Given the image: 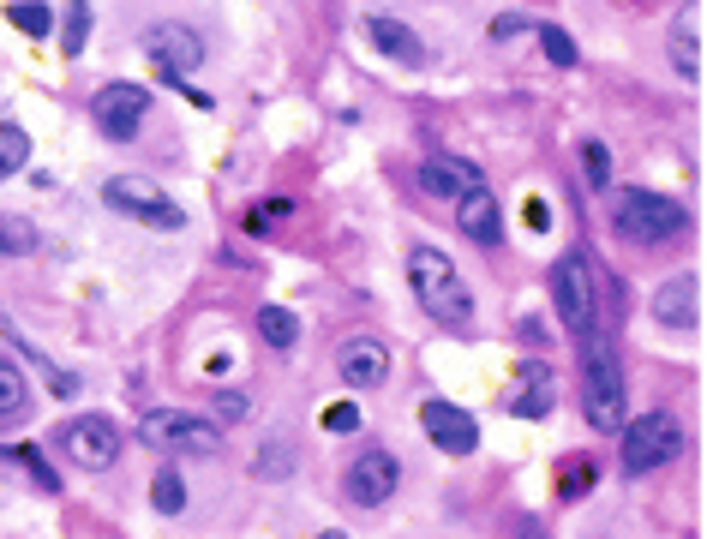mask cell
Returning <instances> with one entry per match:
<instances>
[{"mask_svg":"<svg viewBox=\"0 0 707 539\" xmlns=\"http://www.w3.org/2000/svg\"><path fill=\"white\" fill-rule=\"evenodd\" d=\"M582 408H588V426L618 438L624 420H630V384H624V360L618 348L594 330L582 336Z\"/></svg>","mask_w":707,"mask_h":539,"instance_id":"6da1fadb","label":"cell"},{"mask_svg":"<svg viewBox=\"0 0 707 539\" xmlns=\"http://www.w3.org/2000/svg\"><path fill=\"white\" fill-rule=\"evenodd\" d=\"M408 282H414V300L426 306V318H438L444 330H462L474 318V294H468L462 270L438 246H414L408 252Z\"/></svg>","mask_w":707,"mask_h":539,"instance_id":"7a4b0ae2","label":"cell"},{"mask_svg":"<svg viewBox=\"0 0 707 539\" xmlns=\"http://www.w3.org/2000/svg\"><path fill=\"white\" fill-rule=\"evenodd\" d=\"M612 228L636 246H666L678 234H690V210L678 198H660V192H642V186H624L612 198Z\"/></svg>","mask_w":707,"mask_h":539,"instance_id":"3957f363","label":"cell"},{"mask_svg":"<svg viewBox=\"0 0 707 539\" xmlns=\"http://www.w3.org/2000/svg\"><path fill=\"white\" fill-rule=\"evenodd\" d=\"M552 312L564 318L570 336H594L600 330V282H594L588 252H564L552 264Z\"/></svg>","mask_w":707,"mask_h":539,"instance_id":"277c9868","label":"cell"},{"mask_svg":"<svg viewBox=\"0 0 707 539\" xmlns=\"http://www.w3.org/2000/svg\"><path fill=\"white\" fill-rule=\"evenodd\" d=\"M618 438H624V468L630 474H654V468H666V462L684 456V420L672 408H654L642 420H624Z\"/></svg>","mask_w":707,"mask_h":539,"instance_id":"5b68a950","label":"cell"},{"mask_svg":"<svg viewBox=\"0 0 707 539\" xmlns=\"http://www.w3.org/2000/svg\"><path fill=\"white\" fill-rule=\"evenodd\" d=\"M138 438L150 450H168V456H216L222 450V426L210 414H186V408H156L144 414Z\"/></svg>","mask_w":707,"mask_h":539,"instance_id":"8992f818","label":"cell"},{"mask_svg":"<svg viewBox=\"0 0 707 539\" xmlns=\"http://www.w3.org/2000/svg\"><path fill=\"white\" fill-rule=\"evenodd\" d=\"M102 204L120 210V216H132V222H144V228H162V234L186 228V210H180L156 180H144V174H114V180L102 186Z\"/></svg>","mask_w":707,"mask_h":539,"instance_id":"52a82bcc","label":"cell"},{"mask_svg":"<svg viewBox=\"0 0 707 539\" xmlns=\"http://www.w3.org/2000/svg\"><path fill=\"white\" fill-rule=\"evenodd\" d=\"M60 444H66V462L84 468V474H102V468L120 462V432H114V420H102V414H78V420H66Z\"/></svg>","mask_w":707,"mask_h":539,"instance_id":"ba28073f","label":"cell"},{"mask_svg":"<svg viewBox=\"0 0 707 539\" xmlns=\"http://www.w3.org/2000/svg\"><path fill=\"white\" fill-rule=\"evenodd\" d=\"M90 114H96V126H102L114 144H126V138H138V126H144V114H150V90H138V84H102V90L90 96Z\"/></svg>","mask_w":707,"mask_h":539,"instance_id":"9c48e42d","label":"cell"},{"mask_svg":"<svg viewBox=\"0 0 707 539\" xmlns=\"http://www.w3.org/2000/svg\"><path fill=\"white\" fill-rule=\"evenodd\" d=\"M420 426H426L432 450H444V456H474V450H480V426H474V414L456 408V402H444V396H432V402L420 408Z\"/></svg>","mask_w":707,"mask_h":539,"instance_id":"30bf717a","label":"cell"},{"mask_svg":"<svg viewBox=\"0 0 707 539\" xmlns=\"http://www.w3.org/2000/svg\"><path fill=\"white\" fill-rule=\"evenodd\" d=\"M396 486H402V462H396L390 450H366V456H354V468H348V498H354L360 510L390 504Z\"/></svg>","mask_w":707,"mask_h":539,"instance_id":"8fae6325","label":"cell"},{"mask_svg":"<svg viewBox=\"0 0 707 539\" xmlns=\"http://www.w3.org/2000/svg\"><path fill=\"white\" fill-rule=\"evenodd\" d=\"M144 54L162 66V78H180V72H198L204 66V36L192 24H156L144 36Z\"/></svg>","mask_w":707,"mask_h":539,"instance_id":"7c38bea8","label":"cell"},{"mask_svg":"<svg viewBox=\"0 0 707 539\" xmlns=\"http://www.w3.org/2000/svg\"><path fill=\"white\" fill-rule=\"evenodd\" d=\"M336 372H342L348 390H378L390 378V348L378 336H354V342L336 348Z\"/></svg>","mask_w":707,"mask_h":539,"instance_id":"4fadbf2b","label":"cell"},{"mask_svg":"<svg viewBox=\"0 0 707 539\" xmlns=\"http://www.w3.org/2000/svg\"><path fill=\"white\" fill-rule=\"evenodd\" d=\"M456 228L474 240V246H498L504 240V210H498V192L492 186H474L456 198Z\"/></svg>","mask_w":707,"mask_h":539,"instance_id":"5bb4252c","label":"cell"},{"mask_svg":"<svg viewBox=\"0 0 707 539\" xmlns=\"http://www.w3.org/2000/svg\"><path fill=\"white\" fill-rule=\"evenodd\" d=\"M552 402H558V378H552V366H546V360H522V366H516V390H510V414H522V420H546Z\"/></svg>","mask_w":707,"mask_h":539,"instance_id":"9a60e30c","label":"cell"},{"mask_svg":"<svg viewBox=\"0 0 707 539\" xmlns=\"http://www.w3.org/2000/svg\"><path fill=\"white\" fill-rule=\"evenodd\" d=\"M654 318H660L666 330H696V324H702V282H696V276H672V282H660V294H654Z\"/></svg>","mask_w":707,"mask_h":539,"instance_id":"2e32d148","label":"cell"},{"mask_svg":"<svg viewBox=\"0 0 707 539\" xmlns=\"http://www.w3.org/2000/svg\"><path fill=\"white\" fill-rule=\"evenodd\" d=\"M672 66H678V78H690V84H702V0H684L678 6V24H672Z\"/></svg>","mask_w":707,"mask_h":539,"instance_id":"e0dca14e","label":"cell"},{"mask_svg":"<svg viewBox=\"0 0 707 539\" xmlns=\"http://www.w3.org/2000/svg\"><path fill=\"white\" fill-rule=\"evenodd\" d=\"M366 36H372V48H378V54H390V60H402V66H426V42H420L402 18L372 12V18H366Z\"/></svg>","mask_w":707,"mask_h":539,"instance_id":"ac0fdd59","label":"cell"},{"mask_svg":"<svg viewBox=\"0 0 707 539\" xmlns=\"http://www.w3.org/2000/svg\"><path fill=\"white\" fill-rule=\"evenodd\" d=\"M420 186L432 192V198H462V192H474V186H486V174L474 168V162H462V156H432L426 168H420Z\"/></svg>","mask_w":707,"mask_h":539,"instance_id":"d6986e66","label":"cell"},{"mask_svg":"<svg viewBox=\"0 0 707 539\" xmlns=\"http://www.w3.org/2000/svg\"><path fill=\"white\" fill-rule=\"evenodd\" d=\"M258 336H264L270 348H294V342H300V318H294L288 306H258Z\"/></svg>","mask_w":707,"mask_h":539,"instance_id":"ffe728a7","label":"cell"},{"mask_svg":"<svg viewBox=\"0 0 707 539\" xmlns=\"http://www.w3.org/2000/svg\"><path fill=\"white\" fill-rule=\"evenodd\" d=\"M150 504H156L162 516H180V510H186V480H180V468H156V480H150Z\"/></svg>","mask_w":707,"mask_h":539,"instance_id":"44dd1931","label":"cell"},{"mask_svg":"<svg viewBox=\"0 0 707 539\" xmlns=\"http://www.w3.org/2000/svg\"><path fill=\"white\" fill-rule=\"evenodd\" d=\"M24 162H30V132L12 126V120H0V180H12Z\"/></svg>","mask_w":707,"mask_h":539,"instance_id":"7402d4cb","label":"cell"},{"mask_svg":"<svg viewBox=\"0 0 707 539\" xmlns=\"http://www.w3.org/2000/svg\"><path fill=\"white\" fill-rule=\"evenodd\" d=\"M18 414H30V384L18 366H0V420H18Z\"/></svg>","mask_w":707,"mask_h":539,"instance_id":"603a6c76","label":"cell"},{"mask_svg":"<svg viewBox=\"0 0 707 539\" xmlns=\"http://www.w3.org/2000/svg\"><path fill=\"white\" fill-rule=\"evenodd\" d=\"M6 18H12L24 36H48V30H54V12H48L42 0H12V6H6Z\"/></svg>","mask_w":707,"mask_h":539,"instance_id":"cb8c5ba5","label":"cell"},{"mask_svg":"<svg viewBox=\"0 0 707 539\" xmlns=\"http://www.w3.org/2000/svg\"><path fill=\"white\" fill-rule=\"evenodd\" d=\"M582 180H588L594 192H606V186H612V150H606L600 138H588V144H582Z\"/></svg>","mask_w":707,"mask_h":539,"instance_id":"d4e9b609","label":"cell"},{"mask_svg":"<svg viewBox=\"0 0 707 539\" xmlns=\"http://www.w3.org/2000/svg\"><path fill=\"white\" fill-rule=\"evenodd\" d=\"M288 474H294V450L288 444H264L252 456V480H288Z\"/></svg>","mask_w":707,"mask_h":539,"instance_id":"484cf974","label":"cell"},{"mask_svg":"<svg viewBox=\"0 0 707 539\" xmlns=\"http://www.w3.org/2000/svg\"><path fill=\"white\" fill-rule=\"evenodd\" d=\"M0 462H24V468H30V480H36L42 492H60V474H54V468L42 462V450H36V444H18V450H0Z\"/></svg>","mask_w":707,"mask_h":539,"instance_id":"4316f807","label":"cell"},{"mask_svg":"<svg viewBox=\"0 0 707 539\" xmlns=\"http://www.w3.org/2000/svg\"><path fill=\"white\" fill-rule=\"evenodd\" d=\"M36 252V228L24 216H0V258H24Z\"/></svg>","mask_w":707,"mask_h":539,"instance_id":"83f0119b","label":"cell"},{"mask_svg":"<svg viewBox=\"0 0 707 539\" xmlns=\"http://www.w3.org/2000/svg\"><path fill=\"white\" fill-rule=\"evenodd\" d=\"M84 36H90V0H66V60L84 54Z\"/></svg>","mask_w":707,"mask_h":539,"instance_id":"f1b7e54d","label":"cell"},{"mask_svg":"<svg viewBox=\"0 0 707 539\" xmlns=\"http://www.w3.org/2000/svg\"><path fill=\"white\" fill-rule=\"evenodd\" d=\"M534 30H540V48H546L552 66H576V42H570V30H558V24H534Z\"/></svg>","mask_w":707,"mask_h":539,"instance_id":"f546056e","label":"cell"},{"mask_svg":"<svg viewBox=\"0 0 707 539\" xmlns=\"http://www.w3.org/2000/svg\"><path fill=\"white\" fill-rule=\"evenodd\" d=\"M288 210H294L288 198H264V204H252V210H246V228H252V234H270Z\"/></svg>","mask_w":707,"mask_h":539,"instance_id":"4dcf8cb0","label":"cell"},{"mask_svg":"<svg viewBox=\"0 0 707 539\" xmlns=\"http://www.w3.org/2000/svg\"><path fill=\"white\" fill-rule=\"evenodd\" d=\"M360 420H366L360 402H330V408H324V432H336V438H342V432H360Z\"/></svg>","mask_w":707,"mask_h":539,"instance_id":"1f68e13d","label":"cell"},{"mask_svg":"<svg viewBox=\"0 0 707 539\" xmlns=\"http://www.w3.org/2000/svg\"><path fill=\"white\" fill-rule=\"evenodd\" d=\"M588 474H594V462H582V456H564V474H558V492H564V498H576V492L588 486Z\"/></svg>","mask_w":707,"mask_h":539,"instance_id":"d6a6232c","label":"cell"},{"mask_svg":"<svg viewBox=\"0 0 707 539\" xmlns=\"http://www.w3.org/2000/svg\"><path fill=\"white\" fill-rule=\"evenodd\" d=\"M486 30H492V42H510V36H522V30H534V24H528V18H516V12H498Z\"/></svg>","mask_w":707,"mask_h":539,"instance_id":"836d02e7","label":"cell"},{"mask_svg":"<svg viewBox=\"0 0 707 539\" xmlns=\"http://www.w3.org/2000/svg\"><path fill=\"white\" fill-rule=\"evenodd\" d=\"M210 414H216V420H246L252 408H246V396H216V402H210Z\"/></svg>","mask_w":707,"mask_h":539,"instance_id":"e575fe53","label":"cell"},{"mask_svg":"<svg viewBox=\"0 0 707 539\" xmlns=\"http://www.w3.org/2000/svg\"><path fill=\"white\" fill-rule=\"evenodd\" d=\"M528 222H534V228H552V204H546V198H528Z\"/></svg>","mask_w":707,"mask_h":539,"instance_id":"d590c367","label":"cell"},{"mask_svg":"<svg viewBox=\"0 0 707 539\" xmlns=\"http://www.w3.org/2000/svg\"><path fill=\"white\" fill-rule=\"evenodd\" d=\"M516 539H546V528H540V516H522V522H516Z\"/></svg>","mask_w":707,"mask_h":539,"instance_id":"8d00e7d4","label":"cell"},{"mask_svg":"<svg viewBox=\"0 0 707 539\" xmlns=\"http://www.w3.org/2000/svg\"><path fill=\"white\" fill-rule=\"evenodd\" d=\"M318 539H342V534H318Z\"/></svg>","mask_w":707,"mask_h":539,"instance_id":"74e56055","label":"cell"}]
</instances>
